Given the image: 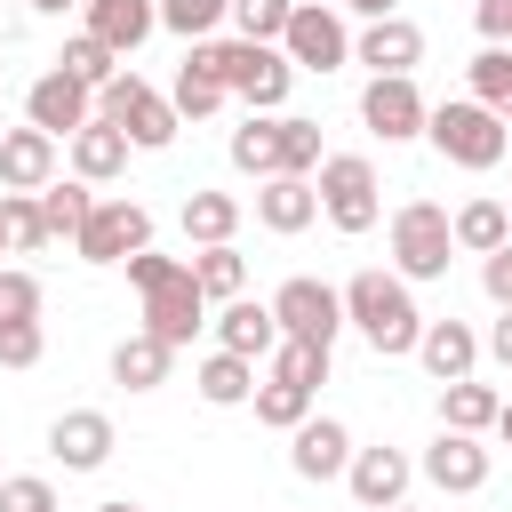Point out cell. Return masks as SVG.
I'll use <instances>...</instances> for the list:
<instances>
[{
    "label": "cell",
    "mask_w": 512,
    "mask_h": 512,
    "mask_svg": "<svg viewBox=\"0 0 512 512\" xmlns=\"http://www.w3.org/2000/svg\"><path fill=\"white\" fill-rule=\"evenodd\" d=\"M344 320L376 344V360H400L424 336V312H416V296H408L400 272H352L344 280Z\"/></svg>",
    "instance_id": "6da1fadb"
},
{
    "label": "cell",
    "mask_w": 512,
    "mask_h": 512,
    "mask_svg": "<svg viewBox=\"0 0 512 512\" xmlns=\"http://www.w3.org/2000/svg\"><path fill=\"white\" fill-rule=\"evenodd\" d=\"M192 56H200V64H208L248 112H280L288 88H296L288 48H272V40H192Z\"/></svg>",
    "instance_id": "7a4b0ae2"
},
{
    "label": "cell",
    "mask_w": 512,
    "mask_h": 512,
    "mask_svg": "<svg viewBox=\"0 0 512 512\" xmlns=\"http://www.w3.org/2000/svg\"><path fill=\"white\" fill-rule=\"evenodd\" d=\"M424 136H432L440 160H456V168H472V176L496 168V160L512 152V120H504L496 104H480V96H448V104H432Z\"/></svg>",
    "instance_id": "3957f363"
},
{
    "label": "cell",
    "mask_w": 512,
    "mask_h": 512,
    "mask_svg": "<svg viewBox=\"0 0 512 512\" xmlns=\"http://www.w3.org/2000/svg\"><path fill=\"white\" fill-rule=\"evenodd\" d=\"M448 256H456V216L440 200H400L392 208V272L416 288V280H448Z\"/></svg>",
    "instance_id": "277c9868"
},
{
    "label": "cell",
    "mask_w": 512,
    "mask_h": 512,
    "mask_svg": "<svg viewBox=\"0 0 512 512\" xmlns=\"http://www.w3.org/2000/svg\"><path fill=\"white\" fill-rule=\"evenodd\" d=\"M312 192H320V208H328L336 232H368L384 216V192H376V160L368 152H328L320 176H312Z\"/></svg>",
    "instance_id": "5b68a950"
},
{
    "label": "cell",
    "mask_w": 512,
    "mask_h": 512,
    "mask_svg": "<svg viewBox=\"0 0 512 512\" xmlns=\"http://www.w3.org/2000/svg\"><path fill=\"white\" fill-rule=\"evenodd\" d=\"M96 112L112 120V128H128V144L136 152H160V144H176V104L152 88V80H136V72H120L112 88H96Z\"/></svg>",
    "instance_id": "8992f818"
},
{
    "label": "cell",
    "mask_w": 512,
    "mask_h": 512,
    "mask_svg": "<svg viewBox=\"0 0 512 512\" xmlns=\"http://www.w3.org/2000/svg\"><path fill=\"white\" fill-rule=\"evenodd\" d=\"M272 320H280V336L336 344V328H344V288H328V280L296 272V280H280V288H272Z\"/></svg>",
    "instance_id": "52a82bcc"
},
{
    "label": "cell",
    "mask_w": 512,
    "mask_h": 512,
    "mask_svg": "<svg viewBox=\"0 0 512 512\" xmlns=\"http://www.w3.org/2000/svg\"><path fill=\"white\" fill-rule=\"evenodd\" d=\"M72 248H80V264H128L136 248H152V208H136V200H96Z\"/></svg>",
    "instance_id": "ba28073f"
},
{
    "label": "cell",
    "mask_w": 512,
    "mask_h": 512,
    "mask_svg": "<svg viewBox=\"0 0 512 512\" xmlns=\"http://www.w3.org/2000/svg\"><path fill=\"white\" fill-rule=\"evenodd\" d=\"M280 48H288V64H296V72H336V64H352V32H344V16H336V8H320V0H296V16H288V32H280Z\"/></svg>",
    "instance_id": "9c48e42d"
},
{
    "label": "cell",
    "mask_w": 512,
    "mask_h": 512,
    "mask_svg": "<svg viewBox=\"0 0 512 512\" xmlns=\"http://www.w3.org/2000/svg\"><path fill=\"white\" fill-rule=\"evenodd\" d=\"M360 120H368V136H384V144H408V136H424L432 104L416 96V80H408V72H376V80L360 88Z\"/></svg>",
    "instance_id": "30bf717a"
},
{
    "label": "cell",
    "mask_w": 512,
    "mask_h": 512,
    "mask_svg": "<svg viewBox=\"0 0 512 512\" xmlns=\"http://www.w3.org/2000/svg\"><path fill=\"white\" fill-rule=\"evenodd\" d=\"M144 328H152L160 344H192V336L208 328V296H200L192 264H176L168 280H152V288H144Z\"/></svg>",
    "instance_id": "8fae6325"
},
{
    "label": "cell",
    "mask_w": 512,
    "mask_h": 512,
    "mask_svg": "<svg viewBox=\"0 0 512 512\" xmlns=\"http://www.w3.org/2000/svg\"><path fill=\"white\" fill-rule=\"evenodd\" d=\"M24 120H32V128H48V136H80V128L96 120V88H88V80H72V72L56 64V72H40V80L24 88Z\"/></svg>",
    "instance_id": "7c38bea8"
},
{
    "label": "cell",
    "mask_w": 512,
    "mask_h": 512,
    "mask_svg": "<svg viewBox=\"0 0 512 512\" xmlns=\"http://www.w3.org/2000/svg\"><path fill=\"white\" fill-rule=\"evenodd\" d=\"M432 488H448V496H472V488H488V448H480V432H448L440 424V440L424 448V464H416Z\"/></svg>",
    "instance_id": "4fadbf2b"
},
{
    "label": "cell",
    "mask_w": 512,
    "mask_h": 512,
    "mask_svg": "<svg viewBox=\"0 0 512 512\" xmlns=\"http://www.w3.org/2000/svg\"><path fill=\"white\" fill-rule=\"evenodd\" d=\"M408 480H416V464H408L400 448H352V464H344V488H352V504H360V512L400 504V496H408Z\"/></svg>",
    "instance_id": "5bb4252c"
},
{
    "label": "cell",
    "mask_w": 512,
    "mask_h": 512,
    "mask_svg": "<svg viewBox=\"0 0 512 512\" xmlns=\"http://www.w3.org/2000/svg\"><path fill=\"white\" fill-rule=\"evenodd\" d=\"M48 456H56L64 472H96V464L112 456V416H104V408H64V416L48 424Z\"/></svg>",
    "instance_id": "9a60e30c"
},
{
    "label": "cell",
    "mask_w": 512,
    "mask_h": 512,
    "mask_svg": "<svg viewBox=\"0 0 512 512\" xmlns=\"http://www.w3.org/2000/svg\"><path fill=\"white\" fill-rule=\"evenodd\" d=\"M288 440H296V448H288L296 480H344V464H352V432H344L336 416H304Z\"/></svg>",
    "instance_id": "2e32d148"
},
{
    "label": "cell",
    "mask_w": 512,
    "mask_h": 512,
    "mask_svg": "<svg viewBox=\"0 0 512 512\" xmlns=\"http://www.w3.org/2000/svg\"><path fill=\"white\" fill-rule=\"evenodd\" d=\"M40 184H56V136L24 120L0 136V192H40Z\"/></svg>",
    "instance_id": "e0dca14e"
},
{
    "label": "cell",
    "mask_w": 512,
    "mask_h": 512,
    "mask_svg": "<svg viewBox=\"0 0 512 512\" xmlns=\"http://www.w3.org/2000/svg\"><path fill=\"white\" fill-rule=\"evenodd\" d=\"M352 64H368V72H416V64H424V32H416L408 16H376V24L352 40Z\"/></svg>",
    "instance_id": "ac0fdd59"
},
{
    "label": "cell",
    "mask_w": 512,
    "mask_h": 512,
    "mask_svg": "<svg viewBox=\"0 0 512 512\" xmlns=\"http://www.w3.org/2000/svg\"><path fill=\"white\" fill-rule=\"evenodd\" d=\"M216 344H224V352H240V360H272V344H280L272 296H264V304H256V296H232V304L216 312Z\"/></svg>",
    "instance_id": "d6986e66"
},
{
    "label": "cell",
    "mask_w": 512,
    "mask_h": 512,
    "mask_svg": "<svg viewBox=\"0 0 512 512\" xmlns=\"http://www.w3.org/2000/svg\"><path fill=\"white\" fill-rule=\"evenodd\" d=\"M80 32H96L104 48L136 56V48L160 32V0H88V24H80Z\"/></svg>",
    "instance_id": "ffe728a7"
},
{
    "label": "cell",
    "mask_w": 512,
    "mask_h": 512,
    "mask_svg": "<svg viewBox=\"0 0 512 512\" xmlns=\"http://www.w3.org/2000/svg\"><path fill=\"white\" fill-rule=\"evenodd\" d=\"M416 360L432 368V384H456V376H472V368H480V336H472L464 320H424Z\"/></svg>",
    "instance_id": "44dd1931"
},
{
    "label": "cell",
    "mask_w": 512,
    "mask_h": 512,
    "mask_svg": "<svg viewBox=\"0 0 512 512\" xmlns=\"http://www.w3.org/2000/svg\"><path fill=\"white\" fill-rule=\"evenodd\" d=\"M312 216H320L312 176H264V184H256V224H264V232H304Z\"/></svg>",
    "instance_id": "7402d4cb"
},
{
    "label": "cell",
    "mask_w": 512,
    "mask_h": 512,
    "mask_svg": "<svg viewBox=\"0 0 512 512\" xmlns=\"http://www.w3.org/2000/svg\"><path fill=\"white\" fill-rule=\"evenodd\" d=\"M168 360H176V344H160L152 328H128V336L112 344V384H128V392H160V384H168Z\"/></svg>",
    "instance_id": "603a6c76"
},
{
    "label": "cell",
    "mask_w": 512,
    "mask_h": 512,
    "mask_svg": "<svg viewBox=\"0 0 512 512\" xmlns=\"http://www.w3.org/2000/svg\"><path fill=\"white\" fill-rule=\"evenodd\" d=\"M128 152H136V144H128V128H112V120L96 112V120L72 136V176H88V184H112V176L128 168Z\"/></svg>",
    "instance_id": "cb8c5ba5"
},
{
    "label": "cell",
    "mask_w": 512,
    "mask_h": 512,
    "mask_svg": "<svg viewBox=\"0 0 512 512\" xmlns=\"http://www.w3.org/2000/svg\"><path fill=\"white\" fill-rule=\"evenodd\" d=\"M496 416H504L496 384H480V376L440 384V424H448V432H496Z\"/></svg>",
    "instance_id": "d4e9b609"
},
{
    "label": "cell",
    "mask_w": 512,
    "mask_h": 512,
    "mask_svg": "<svg viewBox=\"0 0 512 512\" xmlns=\"http://www.w3.org/2000/svg\"><path fill=\"white\" fill-rule=\"evenodd\" d=\"M192 384H200V400H208V408H240V400H256V360H240V352H224V344H216V352L200 360V376H192Z\"/></svg>",
    "instance_id": "484cf974"
},
{
    "label": "cell",
    "mask_w": 512,
    "mask_h": 512,
    "mask_svg": "<svg viewBox=\"0 0 512 512\" xmlns=\"http://www.w3.org/2000/svg\"><path fill=\"white\" fill-rule=\"evenodd\" d=\"M232 168L240 176H280V112H248V128H232Z\"/></svg>",
    "instance_id": "4316f807"
},
{
    "label": "cell",
    "mask_w": 512,
    "mask_h": 512,
    "mask_svg": "<svg viewBox=\"0 0 512 512\" xmlns=\"http://www.w3.org/2000/svg\"><path fill=\"white\" fill-rule=\"evenodd\" d=\"M240 216H248V208H240L232 192H192V200H184V240H192V248H216V240L240 232Z\"/></svg>",
    "instance_id": "83f0119b"
},
{
    "label": "cell",
    "mask_w": 512,
    "mask_h": 512,
    "mask_svg": "<svg viewBox=\"0 0 512 512\" xmlns=\"http://www.w3.org/2000/svg\"><path fill=\"white\" fill-rule=\"evenodd\" d=\"M504 240H512V208L504 200H464L456 208V248L464 256H496Z\"/></svg>",
    "instance_id": "f1b7e54d"
},
{
    "label": "cell",
    "mask_w": 512,
    "mask_h": 512,
    "mask_svg": "<svg viewBox=\"0 0 512 512\" xmlns=\"http://www.w3.org/2000/svg\"><path fill=\"white\" fill-rule=\"evenodd\" d=\"M224 96H232V88H224V80H216L200 56H184V64H176V88H168L176 120H208V112H224Z\"/></svg>",
    "instance_id": "f546056e"
},
{
    "label": "cell",
    "mask_w": 512,
    "mask_h": 512,
    "mask_svg": "<svg viewBox=\"0 0 512 512\" xmlns=\"http://www.w3.org/2000/svg\"><path fill=\"white\" fill-rule=\"evenodd\" d=\"M192 280H200V296H208V304H232V296H248V264H240V248H232V240L200 248V256H192Z\"/></svg>",
    "instance_id": "4dcf8cb0"
},
{
    "label": "cell",
    "mask_w": 512,
    "mask_h": 512,
    "mask_svg": "<svg viewBox=\"0 0 512 512\" xmlns=\"http://www.w3.org/2000/svg\"><path fill=\"white\" fill-rule=\"evenodd\" d=\"M88 208H96V192H88V176H64V184H40V216H48V232H56V240H80V224H88Z\"/></svg>",
    "instance_id": "1f68e13d"
},
{
    "label": "cell",
    "mask_w": 512,
    "mask_h": 512,
    "mask_svg": "<svg viewBox=\"0 0 512 512\" xmlns=\"http://www.w3.org/2000/svg\"><path fill=\"white\" fill-rule=\"evenodd\" d=\"M56 64H64V72H72V80H88V88H112V80H120V64H128V56H120V48H104V40H96V32H72V40H64V56H56Z\"/></svg>",
    "instance_id": "d6a6232c"
},
{
    "label": "cell",
    "mask_w": 512,
    "mask_h": 512,
    "mask_svg": "<svg viewBox=\"0 0 512 512\" xmlns=\"http://www.w3.org/2000/svg\"><path fill=\"white\" fill-rule=\"evenodd\" d=\"M272 376H288V384H304V392H320V384H328V344H304V336H280V344H272Z\"/></svg>",
    "instance_id": "836d02e7"
},
{
    "label": "cell",
    "mask_w": 512,
    "mask_h": 512,
    "mask_svg": "<svg viewBox=\"0 0 512 512\" xmlns=\"http://www.w3.org/2000/svg\"><path fill=\"white\" fill-rule=\"evenodd\" d=\"M304 416H312V392H304V384H288V376L256 384V424H272V432H296Z\"/></svg>",
    "instance_id": "e575fe53"
},
{
    "label": "cell",
    "mask_w": 512,
    "mask_h": 512,
    "mask_svg": "<svg viewBox=\"0 0 512 512\" xmlns=\"http://www.w3.org/2000/svg\"><path fill=\"white\" fill-rule=\"evenodd\" d=\"M328 152H320V120H296L280 112V176H312Z\"/></svg>",
    "instance_id": "d590c367"
},
{
    "label": "cell",
    "mask_w": 512,
    "mask_h": 512,
    "mask_svg": "<svg viewBox=\"0 0 512 512\" xmlns=\"http://www.w3.org/2000/svg\"><path fill=\"white\" fill-rule=\"evenodd\" d=\"M464 80H472V96H480V104L512 112V48H480V56L464 64Z\"/></svg>",
    "instance_id": "8d00e7d4"
},
{
    "label": "cell",
    "mask_w": 512,
    "mask_h": 512,
    "mask_svg": "<svg viewBox=\"0 0 512 512\" xmlns=\"http://www.w3.org/2000/svg\"><path fill=\"white\" fill-rule=\"evenodd\" d=\"M224 16H232V0H160V24H168L176 40H208Z\"/></svg>",
    "instance_id": "74e56055"
},
{
    "label": "cell",
    "mask_w": 512,
    "mask_h": 512,
    "mask_svg": "<svg viewBox=\"0 0 512 512\" xmlns=\"http://www.w3.org/2000/svg\"><path fill=\"white\" fill-rule=\"evenodd\" d=\"M0 208H8V240H16L24 256L56 240V232H48V216H40V192H0Z\"/></svg>",
    "instance_id": "f35d334b"
},
{
    "label": "cell",
    "mask_w": 512,
    "mask_h": 512,
    "mask_svg": "<svg viewBox=\"0 0 512 512\" xmlns=\"http://www.w3.org/2000/svg\"><path fill=\"white\" fill-rule=\"evenodd\" d=\"M288 16H296V0H232V24H240V40H272V48H280Z\"/></svg>",
    "instance_id": "ab89813d"
},
{
    "label": "cell",
    "mask_w": 512,
    "mask_h": 512,
    "mask_svg": "<svg viewBox=\"0 0 512 512\" xmlns=\"http://www.w3.org/2000/svg\"><path fill=\"white\" fill-rule=\"evenodd\" d=\"M40 352H48L40 320H0V368H32Z\"/></svg>",
    "instance_id": "60d3db41"
},
{
    "label": "cell",
    "mask_w": 512,
    "mask_h": 512,
    "mask_svg": "<svg viewBox=\"0 0 512 512\" xmlns=\"http://www.w3.org/2000/svg\"><path fill=\"white\" fill-rule=\"evenodd\" d=\"M0 512H56V488L40 472H8L0 480Z\"/></svg>",
    "instance_id": "b9f144b4"
},
{
    "label": "cell",
    "mask_w": 512,
    "mask_h": 512,
    "mask_svg": "<svg viewBox=\"0 0 512 512\" xmlns=\"http://www.w3.org/2000/svg\"><path fill=\"white\" fill-rule=\"evenodd\" d=\"M0 320H40V280L32 272H0Z\"/></svg>",
    "instance_id": "7bdbcfd3"
},
{
    "label": "cell",
    "mask_w": 512,
    "mask_h": 512,
    "mask_svg": "<svg viewBox=\"0 0 512 512\" xmlns=\"http://www.w3.org/2000/svg\"><path fill=\"white\" fill-rule=\"evenodd\" d=\"M480 288L496 296V312H512V240H504L496 256H480Z\"/></svg>",
    "instance_id": "ee69618b"
},
{
    "label": "cell",
    "mask_w": 512,
    "mask_h": 512,
    "mask_svg": "<svg viewBox=\"0 0 512 512\" xmlns=\"http://www.w3.org/2000/svg\"><path fill=\"white\" fill-rule=\"evenodd\" d=\"M472 24H480L488 48H504L512 40V0H472Z\"/></svg>",
    "instance_id": "f6af8a7d"
},
{
    "label": "cell",
    "mask_w": 512,
    "mask_h": 512,
    "mask_svg": "<svg viewBox=\"0 0 512 512\" xmlns=\"http://www.w3.org/2000/svg\"><path fill=\"white\" fill-rule=\"evenodd\" d=\"M480 352H488V360H496V368H512V312H504V320H496V328H488V344H480Z\"/></svg>",
    "instance_id": "bcb514c9"
},
{
    "label": "cell",
    "mask_w": 512,
    "mask_h": 512,
    "mask_svg": "<svg viewBox=\"0 0 512 512\" xmlns=\"http://www.w3.org/2000/svg\"><path fill=\"white\" fill-rule=\"evenodd\" d=\"M344 8H352V16H368V24H376V16H400V0H344Z\"/></svg>",
    "instance_id": "7dc6e473"
},
{
    "label": "cell",
    "mask_w": 512,
    "mask_h": 512,
    "mask_svg": "<svg viewBox=\"0 0 512 512\" xmlns=\"http://www.w3.org/2000/svg\"><path fill=\"white\" fill-rule=\"evenodd\" d=\"M40 16H64V8H88V0H32Z\"/></svg>",
    "instance_id": "c3c4849f"
},
{
    "label": "cell",
    "mask_w": 512,
    "mask_h": 512,
    "mask_svg": "<svg viewBox=\"0 0 512 512\" xmlns=\"http://www.w3.org/2000/svg\"><path fill=\"white\" fill-rule=\"evenodd\" d=\"M496 432H504V448H512V400H504V416H496Z\"/></svg>",
    "instance_id": "681fc988"
},
{
    "label": "cell",
    "mask_w": 512,
    "mask_h": 512,
    "mask_svg": "<svg viewBox=\"0 0 512 512\" xmlns=\"http://www.w3.org/2000/svg\"><path fill=\"white\" fill-rule=\"evenodd\" d=\"M8 248H16V240H8V208H0V256H8Z\"/></svg>",
    "instance_id": "f907efd6"
},
{
    "label": "cell",
    "mask_w": 512,
    "mask_h": 512,
    "mask_svg": "<svg viewBox=\"0 0 512 512\" xmlns=\"http://www.w3.org/2000/svg\"><path fill=\"white\" fill-rule=\"evenodd\" d=\"M96 512H136V504H128V496H112V504H96Z\"/></svg>",
    "instance_id": "816d5d0a"
},
{
    "label": "cell",
    "mask_w": 512,
    "mask_h": 512,
    "mask_svg": "<svg viewBox=\"0 0 512 512\" xmlns=\"http://www.w3.org/2000/svg\"><path fill=\"white\" fill-rule=\"evenodd\" d=\"M384 512H408V504H384Z\"/></svg>",
    "instance_id": "f5cc1de1"
},
{
    "label": "cell",
    "mask_w": 512,
    "mask_h": 512,
    "mask_svg": "<svg viewBox=\"0 0 512 512\" xmlns=\"http://www.w3.org/2000/svg\"><path fill=\"white\" fill-rule=\"evenodd\" d=\"M0 136H8V120H0Z\"/></svg>",
    "instance_id": "db71d44e"
},
{
    "label": "cell",
    "mask_w": 512,
    "mask_h": 512,
    "mask_svg": "<svg viewBox=\"0 0 512 512\" xmlns=\"http://www.w3.org/2000/svg\"><path fill=\"white\" fill-rule=\"evenodd\" d=\"M504 120H512V112H504Z\"/></svg>",
    "instance_id": "11a10c76"
},
{
    "label": "cell",
    "mask_w": 512,
    "mask_h": 512,
    "mask_svg": "<svg viewBox=\"0 0 512 512\" xmlns=\"http://www.w3.org/2000/svg\"><path fill=\"white\" fill-rule=\"evenodd\" d=\"M0 480H8V472H0Z\"/></svg>",
    "instance_id": "9f6ffc18"
}]
</instances>
